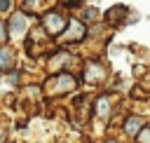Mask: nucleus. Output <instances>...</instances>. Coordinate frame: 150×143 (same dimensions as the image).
Wrapping results in <instances>:
<instances>
[{"instance_id": "7ed1b4c3", "label": "nucleus", "mask_w": 150, "mask_h": 143, "mask_svg": "<svg viewBox=\"0 0 150 143\" xmlns=\"http://www.w3.org/2000/svg\"><path fill=\"white\" fill-rule=\"evenodd\" d=\"M73 87H75V80H73L70 75H66V73H63V75H59V77H56V91H70Z\"/></svg>"}, {"instance_id": "6e6552de", "label": "nucleus", "mask_w": 150, "mask_h": 143, "mask_svg": "<svg viewBox=\"0 0 150 143\" xmlns=\"http://www.w3.org/2000/svg\"><path fill=\"white\" fill-rule=\"evenodd\" d=\"M141 129H143V131H141V143H148V141H150V129H148V127H141Z\"/></svg>"}, {"instance_id": "39448f33", "label": "nucleus", "mask_w": 150, "mask_h": 143, "mask_svg": "<svg viewBox=\"0 0 150 143\" xmlns=\"http://www.w3.org/2000/svg\"><path fill=\"white\" fill-rule=\"evenodd\" d=\"M14 66V56H12V52L9 49H0V70H9Z\"/></svg>"}, {"instance_id": "20e7f679", "label": "nucleus", "mask_w": 150, "mask_h": 143, "mask_svg": "<svg viewBox=\"0 0 150 143\" xmlns=\"http://www.w3.org/2000/svg\"><path fill=\"white\" fill-rule=\"evenodd\" d=\"M23 33H26V16L16 14L12 19V35H23Z\"/></svg>"}, {"instance_id": "1a4fd4ad", "label": "nucleus", "mask_w": 150, "mask_h": 143, "mask_svg": "<svg viewBox=\"0 0 150 143\" xmlns=\"http://www.w3.org/2000/svg\"><path fill=\"white\" fill-rule=\"evenodd\" d=\"M5 9H9V0H0V12H5Z\"/></svg>"}, {"instance_id": "9d476101", "label": "nucleus", "mask_w": 150, "mask_h": 143, "mask_svg": "<svg viewBox=\"0 0 150 143\" xmlns=\"http://www.w3.org/2000/svg\"><path fill=\"white\" fill-rule=\"evenodd\" d=\"M5 38H7V35H5V26H2V21H0V42H2Z\"/></svg>"}, {"instance_id": "423d86ee", "label": "nucleus", "mask_w": 150, "mask_h": 143, "mask_svg": "<svg viewBox=\"0 0 150 143\" xmlns=\"http://www.w3.org/2000/svg\"><path fill=\"white\" fill-rule=\"evenodd\" d=\"M138 127H143V122H141L138 117H131V120L127 122V134H131V136H134V134L138 131Z\"/></svg>"}, {"instance_id": "f03ea898", "label": "nucleus", "mask_w": 150, "mask_h": 143, "mask_svg": "<svg viewBox=\"0 0 150 143\" xmlns=\"http://www.w3.org/2000/svg\"><path fill=\"white\" fill-rule=\"evenodd\" d=\"M66 19L61 16V14H47L45 16V26H47V30L49 33H61L63 28H66Z\"/></svg>"}, {"instance_id": "f257e3e1", "label": "nucleus", "mask_w": 150, "mask_h": 143, "mask_svg": "<svg viewBox=\"0 0 150 143\" xmlns=\"http://www.w3.org/2000/svg\"><path fill=\"white\" fill-rule=\"evenodd\" d=\"M82 35H84V26H82L80 21H70L68 28L61 33V40H63V42H73V40H80Z\"/></svg>"}, {"instance_id": "0eeeda50", "label": "nucleus", "mask_w": 150, "mask_h": 143, "mask_svg": "<svg viewBox=\"0 0 150 143\" xmlns=\"http://www.w3.org/2000/svg\"><path fill=\"white\" fill-rule=\"evenodd\" d=\"M98 115H101V117L108 115V98H101V101H98Z\"/></svg>"}, {"instance_id": "9b49d317", "label": "nucleus", "mask_w": 150, "mask_h": 143, "mask_svg": "<svg viewBox=\"0 0 150 143\" xmlns=\"http://www.w3.org/2000/svg\"><path fill=\"white\" fill-rule=\"evenodd\" d=\"M108 143H110V141H108Z\"/></svg>"}]
</instances>
